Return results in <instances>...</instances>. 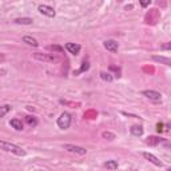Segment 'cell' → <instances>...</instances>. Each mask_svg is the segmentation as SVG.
Returning <instances> with one entry per match:
<instances>
[{
  "mask_svg": "<svg viewBox=\"0 0 171 171\" xmlns=\"http://www.w3.org/2000/svg\"><path fill=\"white\" fill-rule=\"evenodd\" d=\"M0 150L7 151V152H11V154L18 155V156H24V155H26V151H24L22 147H19V146H16L14 143H10V142H6V140H0Z\"/></svg>",
  "mask_w": 171,
  "mask_h": 171,
  "instance_id": "cell-1",
  "label": "cell"
},
{
  "mask_svg": "<svg viewBox=\"0 0 171 171\" xmlns=\"http://www.w3.org/2000/svg\"><path fill=\"white\" fill-rule=\"evenodd\" d=\"M32 58L39 60V62H46V63H54V62H59V58L52 54H42V52H35L32 55Z\"/></svg>",
  "mask_w": 171,
  "mask_h": 171,
  "instance_id": "cell-2",
  "label": "cell"
},
{
  "mask_svg": "<svg viewBox=\"0 0 171 171\" xmlns=\"http://www.w3.org/2000/svg\"><path fill=\"white\" fill-rule=\"evenodd\" d=\"M71 115L68 112H62L60 116L58 118V127L62 130H67L71 126Z\"/></svg>",
  "mask_w": 171,
  "mask_h": 171,
  "instance_id": "cell-3",
  "label": "cell"
},
{
  "mask_svg": "<svg viewBox=\"0 0 171 171\" xmlns=\"http://www.w3.org/2000/svg\"><path fill=\"white\" fill-rule=\"evenodd\" d=\"M38 11L42 15L47 16V18H55V15H56L54 8H52L51 6H47V4H40V6L38 7Z\"/></svg>",
  "mask_w": 171,
  "mask_h": 171,
  "instance_id": "cell-4",
  "label": "cell"
},
{
  "mask_svg": "<svg viewBox=\"0 0 171 171\" xmlns=\"http://www.w3.org/2000/svg\"><path fill=\"white\" fill-rule=\"evenodd\" d=\"M63 148L67 150L68 152L78 154V155H86V154H87V150H86L84 147H80V146H75V144H64Z\"/></svg>",
  "mask_w": 171,
  "mask_h": 171,
  "instance_id": "cell-5",
  "label": "cell"
},
{
  "mask_svg": "<svg viewBox=\"0 0 171 171\" xmlns=\"http://www.w3.org/2000/svg\"><path fill=\"white\" fill-rule=\"evenodd\" d=\"M142 95L146 96L150 100H154V102H159L162 99L161 94L158 91H154V90H144V91H142Z\"/></svg>",
  "mask_w": 171,
  "mask_h": 171,
  "instance_id": "cell-6",
  "label": "cell"
},
{
  "mask_svg": "<svg viewBox=\"0 0 171 171\" xmlns=\"http://www.w3.org/2000/svg\"><path fill=\"white\" fill-rule=\"evenodd\" d=\"M142 155H143V158L146 161H148L150 163H152V165H155L156 167H162L163 166V162H162L159 158H156L154 154H150V152H142Z\"/></svg>",
  "mask_w": 171,
  "mask_h": 171,
  "instance_id": "cell-7",
  "label": "cell"
},
{
  "mask_svg": "<svg viewBox=\"0 0 171 171\" xmlns=\"http://www.w3.org/2000/svg\"><path fill=\"white\" fill-rule=\"evenodd\" d=\"M66 50L72 55H79L82 47H80L79 44H75V43H66Z\"/></svg>",
  "mask_w": 171,
  "mask_h": 171,
  "instance_id": "cell-8",
  "label": "cell"
},
{
  "mask_svg": "<svg viewBox=\"0 0 171 171\" xmlns=\"http://www.w3.org/2000/svg\"><path fill=\"white\" fill-rule=\"evenodd\" d=\"M104 48L110 52H118V48H119V46H118V43L115 42V40H106L104 42Z\"/></svg>",
  "mask_w": 171,
  "mask_h": 171,
  "instance_id": "cell-9",
  "label": "cell"
},
{
  "mask_svg": "<svg viewBox=\"0 0 171 171\" xmlns=\"http://www.w3.org/2000/svg\"><path fill=\"white\" fill-rule=\"evenodd\" d=\"M10 124H11V127L12 128H15L16 131H22L23 130V123H22V120L20 119H11V122H10Z\"/></svg>",
  "mask_w": 171,
  "mask_h": 171,
  "instance_id": "cell-10",
  "label": "cell"
},
{
  "mask_svg": "<svg viewBox=\"0 0 171 171\" xmlns=\"http://www.w3.org/2000/svg\"><path fill=\"white\" fill-rule=\"evenodd\" d=\"M130 132H131L134 136H142L143 135V127H142V126H132V127L130 128Z\"/></svg>",
  "mask_w": 171,
  "mask_h": 171,
  "instance_id": "cell-11",
  "label": "cell"
},
{
  "mask_svg": "<svg viewBox=\"0 0 171 171\" xmlns=\"http://www.w3.org/2000/svg\"><path fill=\"white\" fill-rule=\"evenodd\" d=\"M15 23L22 24V26H31V24L34 23V20L31 18H18V19H15Z\"/></svg>",
  "mask_w": 171,
  "mask_h": 171,
  "instance_id": "cell-12",
  "label": "cell"
},
{
  "mask_svg": "<svg viewBox=\"0 0 171 171\" xmlns=\"http://www.w3.org/2000/svg\"><path fill=\"white\" fill-rule=\"evenodd\" d=\"M23 42L27 43L28 46H32V47H38V46H39L38 40H36L35 38H32V36H24V38H23Z\"/></svg>",
  "mask_w": 171,
  "mask_h": 171,
  "instance_id": "cell-13",
  "label": "cell"
},
{
  "mask_svg": "<svg viewBox=\"0 0 171 171\" xmlns=\"http://www.w3.org/2000/svg\"><path fill=\"white\" fill-rule=\"evenodd\" d=\"M104 167L111 170V171H115V170H118V167H119V165H118L116 161H107L104 163Z\"/></svg>",
  "mask_w": 171,
  "mask_h": 171,
  "instance_id": "cell-14",
  "label": "cell"
},
{
  "mask_svg": "<svg viewBox=\"0 0 171 171\" xmlns=\"http://www.w3.org/2000/svg\"><path fill=\"white\" fill-rule=\"evenodd\" d=\"M152 60H155V62H159V63H163L166 66H170L171 64V60L169 58H166V56H152Z\"/></svg>",
  "mask_w": 171,
  "mask_h": 171,
  "instance_id": "cell-15",
  "label": "cell"
},
{
  "mask_svg": "<svg viewBox=\"0 0 171 171\" xmlns=\"http://www.w3.org/2000/svg\"><path fill=\"white\" fill-rule=\"evenodd\" d=\"M26 122H27L28 126H31V127H36V126H38V120H36V118L32 116V115H27Z\"/></svg>",
  "mask_w": 171,
  "mask_h": 171,
  "instance_id": "cell-16",
  "label": "cell"
},
{
  "mask_svg": "<svg viewBox=\"0 0 171 171\" xmlns=\"http://www.w3.org/2000/svg\"><path fill=\"white\" fill-rule=\"evenodd\" d=\"M11 111V106L10 104H4V106H0V118L6 116L8 112Z\"/></svg>",
  "mask_w": 171,
  "mask_h": 171,
  "instance_id": "cell-17",
  "label": "cell"
},
{
  "mask_svg": "<svg viewBox=\"0 0 171 171\" xmlns=\"http://www.w3.org/2000/svg\"><path fill=\"white\" fill-rule=\"evenodd\" d=\"M100 78L103 79L104 82H107V83H111L114 80V76L110 74V72H100Z\"/></svg>",
  "mask_w": 171,
  "mask_h": 171,
  "instance_id": "cell-18",
  "label": "cell"
},
{
  "mask_svg": "<svg viewBox=\"0 0 171 171\" xmlns=\"http://www.w3.org/2000/svg\"><path fill=\"white\" fill-rule=\"evenodd\" d=\"M161 138H158V136H150L147 138V144H151V146H156V144H159L161 143Z\"/></svg>",
  "mask_w": 171,
  "mask_h": 171,
  "instance_id": "cell-19",
  "label": "cell"
},
{
  "mask_svg": "<svg viewBox=\"0 0 171 171\" xmlns=\"http://www.w3.org/2000/svg\"><path fill=\"white\" fill-rule=\"evenodd\" d=\"M102 136H103V139H107V140H114V139H115V134L110 132V131H104L103 134H102Z\"/></svg>",
  "mask_w": 171,
  "mask_h": 171,
  "instance_id": "cell-20",
  "label": "cell"
},
{
  "mask_svg": "<svg viewBox=\"0 0 171 171\" xmlns=\"http://www.w3.org/2000/svg\"><path fill=\"white\" fill-rule=\"evenodd\" d=\"M88 68H90V64H88L87 62H84V63H83V66L80 67V70H79L78 72H76V74H80V72H84V71H87Z\"/></svg>",
  "mask_w": 171,
  "mask_h": 171,
  "instance_id": "cell-21",
  "label": "cell"
},
{
  "mask_svg": "<svg viewBox=\"0 0 171 171\" xmlns=\"http://www.w3.org/2000/svg\"><path fill=\"white\" fill-rule=\"evenodd\" d=\"M110 71H114V72H116V76H118V78H119V74H120V70H119V68H118V67H115V66H110Z\"/></svg>",
  "mask_w": 171,
  "mask_h": 171,
  "instance_id": "cell-22",
  "label": "cell"
},
{
  "mask_svg": "<svg viewBox=\"0 0 171 171\" xmlns=\"http://www.w3.org/2000/svg\"><path fill=\"white\" fill-rule=\"evenodd\" d=\"M50 48H51V50H54V51H59V52H63V51H64L63 48L59 47V46H51Z\"/></svg>",
  "mask_w": 171,
  "mask_h": 171,
  "instance_id": "cell-23",
  "label": "cell"
},
{
  "mask_svg": "<svg viewBox=\"0 0 171 171\" xmlns=\"http://www.w3.org/2000/svg\"><path fill=\"white\" fill-rule=\"evenodd\" d=\"M156 131H158V132H162V131H163V123H158V124H156Z\"/></svg>",
  "mask_w": 171,
  "mask_h": 171,
  "instance_id": "cell-24",
  "label": "cell"
},
{
  "mask_svg": "<svg viewBox=\"0 0 171 171\" xmlns=\"http://www.w3.org/2000/svg\"><path fill=\"white\" fill-rule=\"evenodd\" d=\"M140 6H142V7H147V6H150V0H148V2H142Z\"/></svg>",
  "mask_w": 171,
  "mask_h": 171,
  "instance_id": "cell-25",
  "label": "cell"
},
{
  "mask_svg": "<svg viewBox=\"0 0 171 171\" xmlns=\"http://www.w3.org/2000/svg\"><path fill=\"white\" fill-rule=\"evenodd\" d=\"M162 48H163V50H170V48H171V44H170V43H167V44H165V46L162 47Z\"/></svg>",
  "mask_w": 171,
  "mask_h": 171,
  "instance_id": "cell-26",
  "label": "cell"
},
{
  "mask_svg": "<svg viewBox=\"0 0 171 171\" xmlns=\"http://www.w3.org/2000/svg\"><path fill=\"white\" fill-rule=\"evenodd\" d=\"M38 171H44V170H38Z\"/></svg>",
  "mask_w": 171,
  "mask_h": 171,
  "instance_id": "cell-27",
  "label": "cell"
}]
</instances>
